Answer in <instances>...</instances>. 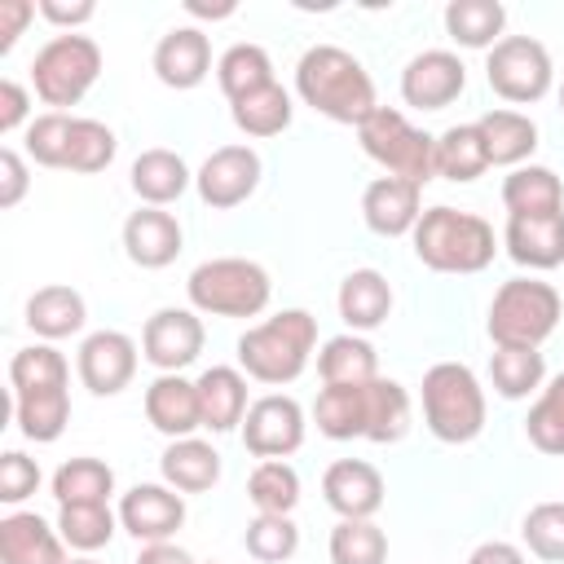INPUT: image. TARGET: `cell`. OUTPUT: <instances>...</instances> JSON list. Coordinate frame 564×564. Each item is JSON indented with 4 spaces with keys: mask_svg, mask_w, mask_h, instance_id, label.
<instances>
[{
    "mask_svg": "<svg viewBox=\"0 0 564 564\" xmlns=\"http://www.w3.org/2000/svg\"><path fill=\"white\" fill-rule=\"evenodd\" d=\"M295 93L304 97V106H313L317 115L335 119V123H352L361 128L379 101H375V79L366 75V66L339 48V44H313L300 66H295Z\"/></svg>",
    "mask_w": 564,
    "mask_h": 564,
    "instance_id": "obj_1",
    "label": "cell"
},
{
    "mask_svg": "<svg viewBox=\"0 0 564 564\" xmlns=\"http://www.w3.org/2000/svg\"><path fill=\"white\" fill-rule=\"evenodd\" d=\"M414 256L436 273H480L494 264V225L476 212L427 207L414 225Z\"/></svg>",
    "mask_w": 564,
    "mask_h": 564,
    "instance_id": "obj_2",
    "label": "cell"
},
{
    "mask_svg": "<svg viewBox=\"0 0 564 564\" xmlns=\"http://www.w3.org/2000/svg\"><path fill=\"white\" fill-rule=\"evenodd\" d=\"M317 344V322L304 308H282L278 317L242 330L238 339V366L247 379L260 383H291L304 375L308 352Z\"/></svg>",
    "mask_w": 564,
    "mask_h": 564,
    "instance_id": "obj_3",
    "label": "cell"
},
{
    "mask_svg": "<svg viewBox=\"0 0 564 564\" xmlns=\"http://www.w3.org/2000/svg\"><path fill=\"white\" fill-rule=\"evenodd\" d=\"M423 423L445 445H467L485 432V388L463 361H436L423 375Z\"/></svg>",
    "mask_w": 564,
    "mask_h": 564,
    "instance_id": "obj_4",
    "label": "cell"
},
{
    "mask_svg": "<svg viewBox=\"0 0 564 564\" xmlns=\"http://www.w3.org/2000/svg\"><path fill=\"white\" fill-rule=\"evenodd\" d=\"M189 304L194 313H212V317H256L269 308L273 282L264 273V264L242 260V256H220V260H203L189 282Z\"/></svg>",
    "mask_w": 564,
    "mask_h": 564,
    "instance_id": "obj_5",
    "label": "cell"
},
{
    "mask_svg": "<svg viewBox=\"0 0 564 564\" xmlns=\"http://www.w3.org/2000/svg\"><path fill=\"white\" fill-rule=\"evenodd\" d=\"M564 300L551 282L511 278L494 291L489 304V339L498 348H542V339L560 326Z\"/></svg>",
    "mask_w": 564,
    "mask_h": 564,
    "instance_id": "obj_6",
    "label": "cell"
},
{
    "mask_svg": "<svg viewBox=\"0 0 564 564\" xmlns=\"http://www.w3.org/2000/svg\"><path fill=\"white\" fill-rule=\"evenodd\" d=\"M357 141L361 150L388 172V176H401L410 185H427L436 176V137L419 132L401 110H388L379 106L361 128H357Z\"/></svg>",
    "mask_w": 564,
    "mask_h": 564,
    "instance_id": "obj_7",
    "label": "cell"
},
{
    "mask_svg": "<svg viewBox=\"0 0 564 564\" xmlns=\"http://www.w3.org/2000/svg\"><path fill=\"white\" fill-rule=\"evenodd\" d=\"M101 75V48L97 40L79 35V31H62L53 35L35 62H31V84H35V97L44 106H79L84 93L97 84Z\"/></svg>",
    "mask_w": 564,
    "mask_h": 564,
    "instance_id": "obj_8",
    "label": "cell"
},
{
    "mask_svg": "<svg viewBox=\"0 0 564 564\" xmlns=\"http://www.w3.org/2000/svg\"><path fill=\"white\" fill-rule=\"evenodd\" d=\"M551 75H555L551 70V53L533 35H502L489 48V62H485L489 88L502 101H516V106L542 101L551 93Z\"/></svg>",
    "mask_w": 564,
    "mask_h": 564,
    "instance_id": "obj_9",
    "label": "cell"
},
{
    "mask_svg": "<svg viewBox=\"0 0 564 564\" xmlns=\"http://www.w3.org/2000/svg\"><path fill=\"white\" fill-rule=\"evenodd\" d=\"M203 322L194 308H159L141 330V357L159 375H181L203 352Z\"/></svg>",
    "mask_w": 564,
    "mask_h": 564,
    "instance_id": "obj_10",
    "label": "cell"
},
{
    "mask_svg": "<svg viewBox=\"0 0 564 564\" xmlns=\"http://www.w3.org/2000/svg\"><path fill=\"white\" fill-rule=\"evenodd\" d=\"M242 445L256 458H286L304 445V410L295 397L269 392L260 401H251L247 419H242Z\"/></svg>",
    "mask_w": 564,
    "mask_h": 564,
    "instance_id": "obj_11",
    "label": "cell"
},
{
    "mask_svg": "<svg viewBox=\"0 0 564 564\" xmlns=\"http://www.w3.org/2000/svg\"><path fill=\"white\" fill-rule=\"evenodd\" d=\"M198 198L216 212H229L238 203H247L260 185V154L251 145H220L207 154V163L194 172Z\"/></svg>",
    "mask_w": 564,
    "mask_h": 564,
    "instance_id": "obj_12",
    "label": "cell"
},
{
    "mask_svg": "<svg viewBox=\"0 0 564 564\" xmlns=\"http://www.w3.org/2000/svg\"><path fill=\"white\" fill-rule=\"evenodd\" d=\"M467 88V66L449 48H427L405 62L401 70V97L414 110H445Z\"/></svg>",
    "mask_w": 564,
    "mask_h": 564,
    "instance_id": "obj_13",
    "label": "cell"
},
{
    "mask_svg": "<svg viewBox=\"0 0 564 564\" xmlns=\"http://www.w3.org/2000/svg\"><path fill=\"white\" fill-rule=\"evenodd\" d=\"M79 379L93 397H115L137 375V344L123 330H93L79 344Z\"/></svg>",
    "mask_w": 564,
    "mask_h": 564,
    "instance_id": "obj_14",
    "label": "cell"
},
{
    "mask_svg": "<svg viewBox=\"0 0 564 564\" xmlns=\"http://www.w3.org/2000/svg\"><path fill=\"white\" fill-rule=\"evenodd\" d=\"M119 524L137 542H167L185 524V498L172 485H132L119 498Z\"/></svg>",
    "mask_w": 564,
    "mask_h": 564,
    "instance_id": "obj_15",
    "label": "cell"
},
{
    "mask_svg": "<svg viewBox=\"0 0 564 564\" xmlns=\"http://www.w3.org/2000/svg\"><path fill=\"white\" fill-rule=\"evenodd\" d=\"M322 494L339 520H370L383 507V476L366 458H335L322 476Z\"/></svg>",
    "mask_w": 564,
    "mask_h": 564,
    "instance_id": "obj_16",
    "label": "cell"
},
{
    "mask_svg": "<svg viewBox=\"0 0 564 564\" xmlns=\"http://www.w3.org/2000/svg\"><path fill=\"white\" fill-rule=\"evenodd\" d=\"M361 216L379 238L414 234V225L423 216V189L401 176H375L361 194Z\"/></svg>",
    "mask_w": 564,
    "mask_h": 564,
    "instance_id": "obj_17",
    "label": "cell"
},
{
    "mask_svg": "<svg viewBox=\"0 0 564 564\" xmlns=\"http://www.w3.org/2000/svg\"><path fill=\"white\" fill-rule=\"evenodd\" d=\"M181 242H185L181 220L163 207H137L123 220V251L141 269H167L181 256Z\"/></svg>",
    "mask_w": 564,
    "mask_h": 564,
    "instance_id": "obj_18",
    "label": "cell"
},
{
    "mask_svg": "<svg viewBox=\"0 0 564 564\" xmlns=\"http://www.w3.org/2000/svg\"><path fill=\"white\" fill-rule=\"evenodd\" d=\"M0 564H70L62 533L35 511H9L0 520Z\"/></svg>",
    "mask_w": 564,
    "mask_h": 564,
    "instance_id": "obj_19",
    "label": "cell"
},
{
    "mask_svg": "<svg viewBox=\"0 0 564 564\" xmlns=\"http://www.w3.org/2000/svg\"><path fill=\"white\" fill-rule=\"evenodd\" d=\"M212 70V44L198 26H172L159 44H154V75L185 93V88H198Z\"/></svg>",
    "mask_w": 564,
    "mask_h": 564,
    "instance_id": "obj_20",
    "label": "cell"
},
{
    "mask_svg": "<svg viewBox=\"0 0 564 564\" xmlns=\"http://www.w3.org/2000/svg\"><path fill=\"white\" fill-rule=\"evenodd\" d=\"M145 419L154 432L181 441L194 436V427H203V405H198V383L181 379V375H159L145 388Z\"/></svg>",
    "mask_w": 564,
    "mask_h": 564,
    "instance_id": "obj_21",
    "label": "cell"
},
{
    "mask_svg": "<svg viewBox=\"0 0 564 564\" xmlns=\"http://www.w3.org/2000/svg\"><path fill=\"white\" fill-rule=\"evenodd\" d=\"M502 247L524 269L564 264V212H555V216H507Z\"/></svg>",
    "mask_w": 564,
    "mask_h": 564,
    "instance_id": "obj_22",
    "label": "cell"
},
{
    "mask_svg": "<svg viewBox=\"0 0 564 564\" xmlns=\"http://www.w3.org/2000/svg\"><path fill=\"white\" fill-rule=\"evenodd\" d=\"M132 194L145 203V207H167V203H176L185 189H189V167H185V159L176 154V150H163V145H154V150H141L137 159H132Z\"/></svg>",
    "mask_w": 564,
    "mask_h": 564,
    "instance_id": "obj_23",
    "label": "cell"
},
{
    "mask_svg": "<svg viewBox=\"0 0 564 564\" xmlns=\"http://www.w3.org/2000/svg\"><path fill=\"white\" fill-rule=\"evenodd\" d=\"M198 405H203V427L212 432H234L247 419V375L234 366H212L198 379Z\"/></svg>",
    "mask_w": 564,
    "mask_h": 564,
    "instance_id": "obj_24",
    "label": "cell"
},
{
    "mask_svg": "<svg viewBox=\"0 0 564 564\" xmlns=\"http://www.w3.org/2000/svg\"><path fill=\"white\" fill-rule=\"evenodd\" d=\"M159 471L176 494H203L220 480V454L198 436H181L163 449Z\"/></svg>",
    "mask_w": 564,
    "mask_h": 564,
    "instance_id": "obj_25",
    "label": "cell"
},
{
    "mask_svg": "<svg viewBox=\"0 0 564 564\" xmlns=\"http://www.w3.org/2000/svg\"><path fill=\"white\" fill-rule=\"evenodd\" d=\"M502 207L507 216H555L564 212V185L551 167H511V176L502 181Z\"/></svg>",
    "mask_w": 564,
    "mask_h": 564,
    "instance_id": "obj_26",
    "label": "cell"
},
{
    "mask_svg": "<svg viewBox=\"0 0 564 564\" xmlns=\"http://www.w3.org/2000/svg\"><path fill=\"white\" fill-rule=\"evenodd\" d=\"M392 313V286L379 269H352L339 282V317L352 330H375Z\"/></svg>",
    "mask_w": 564,
    "mask_h": 564,
    "instance_id": "obj_27",
    "label": "cell"
},
{
    "mask_svg": "<svg viewBox=\"0 0 564 564\" xmlns=\"http://www.w3.org/2000/svg\"><path fill=\"white\" fill-rule=\"evenodd\" d=\"M476 128L485 137L489 163H498V167H520L538 150V123L520 110H489L476 119Z\"/></svg>",
    "mask_w": 564,
    "mask_h": 564,
    "instance_id": "obj_28",
    "label": "cell"
},
{
    "mask_svg": "<svg viewBox=\"0 0 564 564\" xmlns=\"http://www.w3.org/2000/svg\"><path fill=\"white\" fill-rule=\"evenodd\" d=\"M88 322V308H84V295L75 286H40L31 300H26V326L40 335V339H66V335H79Z\"/></svg>",
    "mask_w": 564,
    "mask_h": 564,
    "instance_id": "obj_29",
    "label": "cell"
},
{
    "mask_svg": "<svg viewBox=\"0 0 564 564\" xmlns=\"http://www.w3.org/2000/svg\"><path fill=\"white\" fill-rule=\"evenodd\" d=\"M13 414L18 432L35 445H48L66 432L70 423V397L66 388H35V392H13Z\"/></svg>",
    "mask_w": 564,
    "mask_h": 564,
    "instance_id": "obj_30",
    "label": "cell"
},
{
    "mask_svg": "<svg viewBox=\"0 0 564 564\" xmlns=\"http://www.w3.org/2000/svg\"><path fill=\"white\" fill-rule=\"evenodd\" d=\"M317 432L330 441L366 436V383H326L313 405Z\"/></svg>",
    "mask_w": 564,
    "mask_h": 564,
    "instance_id": "obj_31",
    "label": "cell"
},
{
    "mask_svg": "<svg viewBox=\"0 0 564 564\" xmlns=\"http://www.w3.org/2000/svg\"><path fill=\"white\" fill-rule=\"evenodd\" d=\"M410 432V392L397 379L366 383V441L397 445Z\"/></svg>",
    "mask_w": 564,
    "mask_h": 564,
    "instance_id": "obj_32",
    "label": "cell"
},
{
    "mask_svg": "<svg viewBox=\"0 0 564 564\" xmlns=\"http://www.w3.org/2000/svg\"><path fill=\"white\" fill-rule=\"evenodd\" d=\"M507 9L498 0H449L445 4V31L463 48H494L502 40Z\"/></svg>",
    "mask_w": 564,
    "mask_h": 564,
    "instance_id": "obj_33",
    "label": "cell"
},
{
    "mask_svg": "<svg viewBox=\"0 0 564 564\" xmlns=\"http://www.w3.org/2000/svg\"><path fill=\"white\" fill-rule=\"evenodd\" d=\"M317 375L322 383H370L379 379V352L361 335H335L317 352Z\"/></svg>",
    "mask_w": 564,
    "mask_h": 564,
    "instance_id": "obj_34",
    "label": "cell"
},
{
    "mask_svg": "<svg viewBox=\"0 0 564 564\" xmlns=\"http://www.w3.org/2000/svg\"><path fill=\"white\" fill-rule=\"evenodd\" d=\"M489 167V150L476 123H454L436 137V176L445 181H476Z\"/></svg>",
    "mask_w": 564,
    "mask_h": 564,
    "instance_id": "obj_35",
    "label": "cell"
},
{
    "mask_svg": "<svg viewBox=\"0 0 564 564\" xmlns=\"http://www.w3.org/2000/svg\"><path fill=\"white\" fill-rule=\"evenodd\" d=\"M229 115H234L238 132H247V137H278L291 123V93L273 79V84L229 101Z\"/></svg>",
    "mask_w": 564,
    "mask_h": 564,
    "instance_id": "obj_36",
    "label": "cell"
},
{
    "mask_svg": "<svg viewBox=\"0 0 564 564\" xmlns=\"http://www.w3.org/2000/svg\"><path fill=\"white\" fill-rule=\"evenodd\" d=\"M247 498L260 516H291L300 502V476L286 458H260L247 476Z\"/></svg>",
    "mask_w": 564,
    "mask_h": 564,
    "instance_id": "obj_37",
    "label": "cell"
},
{
    "mask_svg": "<svg viewBox=\"0 0 564 564\" xmlns=\"http://www.w3.org/2000/svg\"><path fill=\"white\" fill-rule=\"evenodd\" d=\"M110 494H115V471L101 458H66L53 471V498H57V507L110 502Z\"/></svg>",
    "mask_w": 564,
    "mask_h": 564,
    "instance_id": "obj_38",
    "label": "cell"
},
{
    "mask_svg": "<svg viewBox=\"0 0 564 564\" xmlns=\"http://www.w3.org/2000/svg\"><path fill=\"white\" fill-rule=\"evenodd\" d=\"M216 79H220V93H225L229 101H238V97H247V93L273 84V62H269V53H264L260 44H234V48L220 53Z\"/></svg>",
    "mask_w": 564,
    "mask_h": 564,
    "instance_id": "obj_39",
    "label": "cell"
},
{
    "mask_svg": "<svg viewBox=\"0 0 564 564\" xmlns=\"http://www.w3.org/2000/svg\"><path fill=\"white\" fill-rule=\"evenodd\" d=\"M489 379H494V392L507 397V401H520L529 392L542 388L546 379V361L538 348H498L489 357Z\"/></svg>",
    "mask_w": 564,
    "mask_h": 564,
    "instance_id": "obj_40",
    "label": "cell"
},
{
    "mask_svg": "<svg viewBox=\"0 0 564 564\" xmlns=\"http://www.w3.org/2000/svg\"><path fill=\"white\" fill-rule=\"evenodd\" d=\"M115 524H119V516H115L106 502H75V507H62V511H57V533H62V542H66L70 551H84V555L101 551V546L115 538Z\"/></svg>",
    "mask_w": 564,
    "mask_h": 564,
    "instance_id": "obj_41",
    "label": "cell"
},
{
    "mask_svg": "<svg viewBox=\"0 0 564 564\" xmlns=\"http://www.w3.org/2000/svg\"><path fill=\"white\" fill-rule=\"evenodd\" d=\"M330 564H388V533L375 520H339L330 529Z\"/></svg>",
    "mask_w": 564,
    "mask_h": 564,
    "instance_id": "obj_42",
    "label": "cell"
},
{
    "mask_svg": "<svg viewBox=\"0 0 564 564\" xmlns=\"http://www.w3.org/2000/svg\"><path fill=\"white\" fill-rule=\"evenodd\" d=\"M66 357L53 344H31L18 348L9 361V383L13 392H35V388H66Z\"/></svg>",
    "mask_w": 564,
    "mask_h": 564,
    "instance_id": "obj_43",
    "label": "cell"
},
{
    "mask_svg": "<svg viewBox=\"0 0 564 564\" xmlns=\"http://www.w3.org/2000/svg\"><path fill=\"white\" fill-rule=\"evenodd\" d=\"M524 432L533 441V449L551 454V458H564V375H555L542 397L533 401L529 419H524Z\"/></svg>",
    "mask_w": 564,
    "mask_h": 564,
    "instance_id": "obj_44",
    "label": "cell"
},
{
    "mask_svg": "<svg viewBox=\"0 0 564 564\" xmlns=\"http://www.w3.org/2000/svg\"><path fill=\"white\" fill-rule=\"evenodd\" d=\"M119 141L106 123L97 119H75L70 123V145H66V172H101L110 167Z\"/></svg>",
    "mask_w": 564,
    "mask_h": 564,
    "instance_id": "obj_45",
    "label": "cell"
},
{
    "mask_svg": "<svg viewBox=\"0 0 564 564\" xmlns=\"http://www.w3.org/2000/svg\"><path fill=\"white\" fill-rule=\"evenodd\" d=\"M242 542H247V555H256L260 564H282V560L295 555L300 529H295L291 516H256V520L247 524Z\"/></svg>",
    "mask_w": 564,
    "mask_h": 564,
    "instance_id": "obj_46",
    "label": "cell"
},
{
    "mask_svg": "<svg viewBox=\"0 0 564 564\" xmlns=\"http://www.w3.org/2000/svg\"><path fill=\"white\" fill-rule=\"evenodd\" d=\"M70 123H75V115H66V110L35 115V119L26 123V154H31L40 167H66Z\"/></svg>",
    "mask_w": 564,
    "mask_h": 564,
    "instance_id": "obj_47",
    "label": "cell"
},
{
    "mask_svg": "<svg viewBox=\"0 0 564 564\" xmlns=\"http://www.w3.org/2000/svg\"><path fill=\"white\" fill-rule=\"evenodd\" d=\"M520 538L524 546L538 555V560H564V502H538L529 507L524 524H520Z\"/></svg>",
    "mask_w": 564,
    "mask_h": 564,
    "instance_id": "obj_48",
    "label": "cell"
},
{
    "mask_svg": "<svg viewBox=\"0 0 564 564\" xmlns=\"http://www.w3.org/2000/svg\"><path fill=\"white\" fill-rule=\"evenodd\" d=\"M40 489V467H35V458H26L22 449H4V458H0V502H22V498H31Z\"/></svg>",
    "mask_w": 564,
    "mask_h": 564,
    "instance_id": "obj_49",
    "label": "cell"
},
{
    "mask_svg": "<svg viewBox=\"0 0 564 564\" xmlns=\"http://www.w3.org/2000/svg\"><path fill=\"white\" fill-rule=\"evenodd\" d=\"M26 185H31V176H26L22 154L4 145L0 150V207H18L26 198Z\"/></svg>",
    "mask_w": 564,
    "mask_h": 564,
    "instance_id": "obj_50",
    "label": "cell"
},
{
    "mask_svg": "<svg viewBox=\"0 0 564 564\" xmlns=\"http://www.w3.org/2000/svg\"><path fill=\"white\" fill-rule=\"evenodd\" d=\"M40 9L31 0H0V53H9L18 44V35L26 31V22L35 18Z\"/></svg>",
    "mask_w": 564,
    "mask_h": 564,
    "instance_id": "obj_51",
    "label": "cell"
},
{
    "mask_svg": "<svg viewBox=\"0 0 564 564\" xmlns=\"http://www.w3.org/2000/svg\"><path fill=\"white\" fill-rule=\"evenodd\" d=\"M26 115H31V97H26V88H22L18 79H0V132L22 128Z\"/></svg>",
    "mask_w": 564,
    "mask_h": 564,
    "instance_id": "obj_52",
    "label": "cell"
},
{
    "mask_svg": "<svg viewBox=\"0 0 564 564\" xmlns=\"http://www.w3.org/2000/svg\"><path fill=\"white\" fill-rule=\"evenodd\" d=\"M35 9H40V18H48L53 26H66V31L84 26V22L97 13V4H93V0H75V4H62V0H40Z\"/></svg>",
    "mask_w": 564,
    "mask_h": 564,
    "instance_id": "obj_53",
    "label": "cell"
},
{
    "mask_svg": "<svg viewBox=\"0 0 564 564\" xmlns=\"http://www.w3.org/2000/svg\"><path fill=\"white\" fill-rule=\"evenodd\" d=\"M467 564H524V551L511 546V542H480L467 555Z\"/></svg>",
    "mask_w": 564,
    "mask_h": 564,
    "instance_id": "obj_54",
    "label": "cell"
},
{
    "mask_svg": "<svg viewBox=\"0 0 564 564\" xmlns=\"http://www.w3.org/2000/svg\"><path fill=\"white\" fill-rule=\"evenodd\" d=\"M137 564H194V560L181 546H172V542H145L141 555H137Z\"/></svg>",
    "mask_w": 564,
    "mask_h": 564,
    "instance_id": "obj_55",
    "label": "cell"
},
{
    "mask_svg": "<svg viewBox=\"0 0 564 564\" xmlns=\"http://www.w3.org/2000/svg\"><path fill=\"white\" fill-rule=\"evenodd\" d=\"M185 9H189L194 18H229V13H234V4H194V0H189Z\"/></svg>",
    "mask_w": 564,
    "mask_h": 564,
    "instance_id": "obj_56",
    "label": "cell"
},
{
    "mask_svg": "<svg viewBox=\"0 0 564 564\" xmlns=\"http://www.w3.org/2000/svg\"><path fill=\"white\" fill-rule=\"evenodd\" d=\"M70 564H101V560H93V555H79V560H70Z\"/></svg>",
    "mask_w": 564,
    "mask_h": 564,
    "instance_id": "obj_57",
    "label": "cell"
},
{
    "mask_svg": "<svg viewBox=\"0 0 564 564\" xmlns=\"http://www.w3.org/2000/svg\"><path fill=\"white\" fill-rule=\"evenodd\" d=\"M560 110H564V88H560Z\"/></svg>",
    "mask_w": 564,
    "mask_h": 564,
    "instance_id": "obj_58",
    "label": "cell"
}]
</instances>
